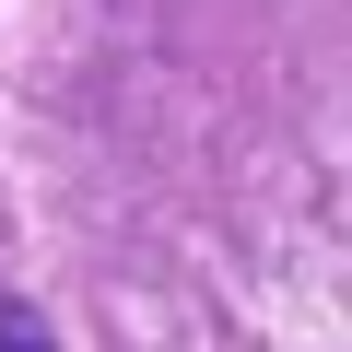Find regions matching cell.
Wrapping results in <instances>:
<instances>
[{
	"label": "cell",
	"instance_id": "cell-1",
	"mask_svg": "<svg viewBox=\"0 0 352 352\" xmlns=\"http://www.w3.org/2000/svg\"><path fill=\"white\" fill-rule=\"evenodd\" d=\"M0 352H59V340H47V317H36L24 294H0Z\"/></svg>",
	"mask_w": 352,
	"mask_h": 352
}]
</instances>
